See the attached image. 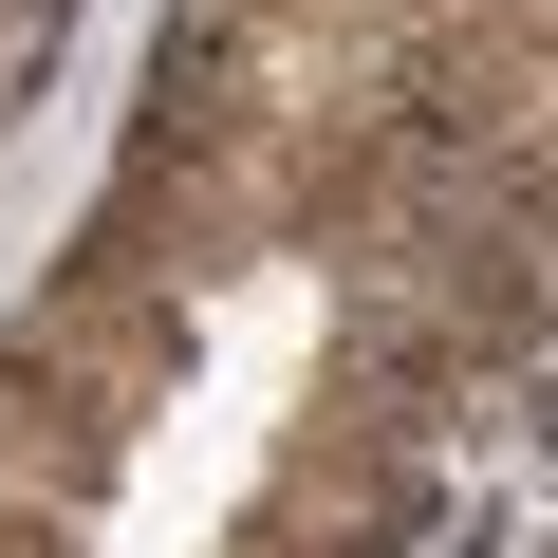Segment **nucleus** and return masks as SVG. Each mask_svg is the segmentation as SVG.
Wrapping results in <instances>:
<instances>
[{"label":"nucleus","instance_id":"nucleus-1","mask_svg":"<svg viewBox=\"0 0 558 558\" xmlns=\"http://www.w3.org/2000/svg\"><path fill=\"white\" fill-rule=\"evenodd\" d=\"M112 465H131V410H94L38 354H0V502H20V521H94Z\"/></svg>","mask_w":558,"mask_h":558}]
</instances>
